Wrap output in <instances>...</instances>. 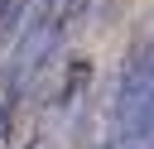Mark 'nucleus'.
Instances as JSON below:
<instances>
[{
	"label": "nucleus",
	"instance_id": "f257e3e1",
	"mask_svg": "<svg viewBox=\"0 0 154 149\" xmlns=\"http://www.w3.org/2000/svg\"><path fill=\"white\" fill-rule=\"evenodd\" d=\"M67 34H72V5L67 0H38L29 10V19L19 24V38H14V53L5 62V77H0V106L5 111L43 77V67L53 62V53Z\"/></svg>",
	"mask_w": 154,
	"mask_h": 149
},
{
	"label": "nucleus",
	"instance_id": "f03ea898",
	"mask_svg": "<svg viewBox=\"0 0 154 149\" xmlns=\"http://www.w3.org/2000/svg\"><path fill=\"white\" fill-rule=\"evenodd\" d=\"M144 53H149V62H154V43H149V48H144Z\"/></svg>",
	"mask_w": 154,
	"mask_h": 149
}]
</instances>
